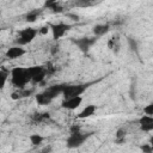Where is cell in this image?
I'll return each mask as SVG.
<instances>
[{"mask_svg": "<svg viewBox=\"0 0 153 153\" xmlns=\"http://www.w3.org/2000/svg\"><path fill=\"white\" fill-rule=\"evenodd\" d=\"M92 82H84V84H74V85H65L62 96L63 99L72 98V97H79L82 96V93L90 87Z\"/></svg>", "mask_w": 153, "mask_h": 153, "instance_id": "4", "label": "cell"}, {"mask_svg": "<svg viewBox=\"0 0 153 153\" xmlns=\"http://www.w3.org/2000/svg\"><path fill=\"white\" fill-rule=\"evenodd\" d=\"M94 133L93 131H87V133H82V131H76V133H71L68 135V137L66 139V147L68 149H75L81 147Z\"/></svg>", "mask_w": 153, "mask_h": 153, "instance_id": "2", "label": "cell"}, {"mask_svg": "<svg viewBox=\"0 0 153 153\" xmlns=\"http://www.w3.org/2000/svg\"><path fill=\"white\" fill-rule=\"evenodd\" d=\"M11 84L17 87V90L26 88L25 86L31 82V75L29 72V67H14L10 73Z\"/></svg>", "mask_w": 153, "mask_h": 153, "instance_id": "1", "label": "cell"}, {"mask_svg": "<svg viewBox=\"0 0 153 153\" xmlns=\"http://www.w3.org/2000/svg\"><path fill=\"white\" fill-rule=\"evenodd\" d=\"M137 123H139V127L142 131H145V133L153 131V116L142 115L137 120Z\"/></svg>", "mask_w": 153, "mask_h": 153, "instance_id": "11", "label": "cell"}, {"mask_svg": "<svg viewBox=\"0 0 153 153\" xmlns=\"http://www.w3.org/2000/svg\"><path fill=\"white\" fill-rule=\"evenodd\" d=\"M140 149H141L142 153H153V148L148 142L143 143V145H140Z\"/></svg>", "mask_w": 153, "mask_h": 153, "instance_id": "23", "label": "cell"}, {"mask_svg": "<svg viewBox=\"0 0 153 153\" xmlns=\"http://www.w3.org/2000/svg\"><path fill=\"white\" fill-rule=\"evenodd\" d=\"M128 43H129V47L133 51H137V42L131 38V37H128Z\"/></svg>", "mask_w": 153, "mask_h": 153, "instance_id": "25", "label": "cell"}, {"mask_svg": "<svg viewBox=\"0 0 153 153\" xmlns=\"http://www.w3.org/2000/svg\"><path fill=\"white\" fill-rule=\"evenodd\" d=\"M57 51H59V44H54V45L51 47V49H50V53H51L53 55H55Z\"/></svg>", "mask_w": 153, "mask_h": 153, "instance_id": "30", "label": "cell"}, {"mask_svg": "<svg viewBox=\"0 0 153 153\" xmlns=\"http://www.w3.org/2000/svg\"><path fill=\"white\" fill-rule=\"evenodd\" d=\"M29 140H30V142H31L32 146H39L41 143H43L44 136H42L41 134H31L29 136Z\"/></svg>", "mask_w": 153, "mask_h": 153, "instance_id": "19", "label": "cell"}, {"mask_svg": "<svg viewBox=\"0 0 153 153\" xmlns=\"http://www.w3.org/2000/svg\"><path fill=\"white\" fill-rule=\"evenodd\" d=\"M10 73H11V71H7V69H5V68H1V71H0V76H1V87H4V86H5V84H6V81H7V78L10 76Z\"/></svg>", "mask_w": 153, "mask_h": 153, "instance_id": "22", "label": "cell"}, {"mask_svg": "<svg viewBox=\"0 0 153 153\" xmlns=\"http://www.w3.org/2000/svg\"><path fill=\"white\" fill-rule=\"evenodd\" d=\"M49 27H50V31H51V35H53V39L59 41L60 38H62L67 33V31L71 30L72 25L60 22V23H56V24H49Z\"/></svg>", "mask_w": 153, "mask_h": 153, "instance_id": "5", "label": "cell"}, {"mask_svg": "<svg viewBox=\"0 0 153 153\" xmlns=\"http://www.w3.org/2000/svg\"><path fill=\"white\" fill-rule=\"evenodd\" d=\"M49 118H50V115L48 112H36L32 116L33 122H43V121H47Z\"/></svg>", "mask_w": 153, "mask_h": 153, "instance_id": "21", "label": "cell"}, {"mask_svg": "<svg viewBox=\"0 0 153 153\" xmlns=\"http://www.w3.org/2000/svg\"><path fill=\"white\" fill-rule=\"evenodd\" d=\"M44 8H48L53 13H61L63 12V7L61 6V4L56 0H49V1H45L44 2Z\"/></svg>", "mask_w": 153, "mask_h": 153, "instance_id": "15", "label": "cell"}, {"mask_svg": "<svg viewBox=\"0 0 153 153\" xmlns=\"http://www.w3.org/2000/svg\"><path fill=\"white\" fill-rule=\"evenodd\" d=\"M82 103V97L79 96V97H72V98H67V99H63L62 103H61V108L66 109V110H69V111H73V110H76Z\"/></svg>", "mask_w": 153, "mask_h": 153, "instance_id": "9", "label": "cell"}, {"mask_svg": "<svg viewBox=\"0 0 153 153\" xmlns=\"http://www.w3.org/2000/svg\"><path fill=\"white\" fill-rule=\"evenodd\" d=\"M148 143H149V145L152 146V148H153V135L149 137V141H148Z\"/></svg>", "mask_w": 153, "mask_h": 153, "instance_id": "31", "label": "cell"}, {"mask_svg": "<svg viewBox=\"0 0 153 153\" xmlns=\"http://www.w3.org/2000/svg\"><path fill=\"white\" fill-rule=\"evenodd\" d=\"M38 35V30L35 29V27H24L22 30H19L16 35V45H20V47H24V45H27L30 44L35 38L36 36Z\"/></svg>", "mask_w": 153, "mask_h": 153, "instance_id": "3", "label": "cell"}, {"mask_svg": "<svg viewBox=\"0 0 153 153\" xmlns=\"http://www.w3.org/2000/svg\"><path fill=\"white\" fill-rule=\"evenodd\" d=\"M32 84H41L47 76V71L44 66H31L29 67Z\"/></svg>", "mask_w": 153, "mask_h": 153, "instance_id": "6", "label": "cell"}, {"mask_svg": "<svg viewBox=\"0 0 153 153\" xmlns=\"http://www.w3.org/2000/svg\"><path fill=\"white\" fill-rule=\"evenodd\" d=\"M97 106L94 105V104H88V105H86L79 114H78V118L79 120H84V118H88V117H91V116H93L94 115V112L97 111Z\"/></svg>", "mask_w": 153, "mask_h": 153, "instance_id": "13", "label": "cell"}, {"mask_svg": "<svg viewBox=\"0 0 153 153\" xmlns=\"http://www.w3.org/2000/svg\"><path fill=\"white\" fill-rule=\"evenodd\" d=\"M108 48L110 50H112L114 54H118V51L121 49V42H120L118 36H114L108 41Z\"/></svg>", "mask_w": 153, "mask_h": 153, "instance_id": "16", "label": "cell"}, {"mask_svg": "<svg viewBox=\"0 0 153 153\" xmlns=\"http://www.w3.org/2000/svg\"><path fill=\"white\" fill-rule=\"evenodd\" d=\"M115 142L117 145H122L126 142V129L123 128H118L116 130V134H115Z\"/></svg>", "mask_w": 153, "mask_h": 153, "instance_id": "17", "label": "cell"}, {"mask_svg": "<svg viewBox=\"0 0 153 153\" xmlns=\"http://www.w3.org/2000/svg\"><path fill=\"white\" fill-rule=\"evenodd\" d=\"M33 88H23V90H17L14 92L11 93V98L17 100V99H23V98H26V97H30L32 93H33Z\"/></svg>", "mask_w": 153, "mask_h": 153, "instance_id": "14", "label": "cell"}, {"mask_svg": "<svg viewBox=\"0 0 153 153\" xmlns=\"http://www.w3.org/2000/svg\"><path fill=\"white\" fill-rule=\"evenodd\" d=\"M35 99H36V103H37L38 105H48V104L51 103V100H49L42 92L37 93V94L35 96Z\"/></svg>", "mask_w": 153, "mask_h": 153, "instance_id": "20", "label": "cell"}, {"mask_svg": "<svg viewBox=\"0 0 153 153\" xmlns=\"http://www.w3.org/2000/svg\"><path fill=\"white\" fill-rule=\"evenodd\" d=\"M143 115H148V116H153V102L147 104L145 108H143Z\"/></svg>", "mask_w": 153, "mask_h": 153, "instance_id": "24", "label": "cell"}, {"mask_svg": "<svg viewBox=\"0 0 153 153\" xmlns=\"http://www.w3.org/2000/svg\"><path fill=\"white\" fill-rule=\"evenodd\" d=\"M97 39L98 38L96 36H93V37H86V36H84V37H79L76 39H73L72 42L79 48V50H81L82 53H87L91 49V47L97 42Z\"/></svg>", "mask_w": 153, "mask_h": 153, "instance_id": "7", "label": "cell"}, {"mask_svg": "<svg viewBox=\"0 0 153 153\" xmlns=\"http://www.w3.org/2000/svg\"><path fill=\"white\" fill-rule=\"evenodd\" d=\"M53 152V146L51 145H45L41 151L39 153H51Z\"/></svg>", "mask_w": 153, "mask_h": 153, "instance_id": "26", "label": "cell"}, {"mask_svg": "<svg viewBox=\"0 0 153 153\" xmlns=\"http://www.w3.org/2000/svg\"><path fill=\"white\" fill-rule=\"evenodd\" d=\"M71 133H76V131H81V127L78 126V124H72L71 128H69Z\"/></svg>", "mask_w": 153, "mask_h": 153, "instance_id": "29", "label": "cell"}, {"mask_svg": "<svg viewBox=\"0 0 153 153\" xmlns=\"http://www.w3.org/2000/svg\"><path fill=\"white\" fill-rule=\"evenodd\" d=\"M25 54H26V50H25L23 47H20V45H12V47H10V48L6 50L5 56H6V59H8V60H16V59L22 57V56L25 55Z\"/></svg>", "mask_w": 153, "mask_h": 153, "instance_id": "10", "label": "cell"}, {"mask_svg": "<svg viewBox=\"0 0 153 153\" xmlns=\"http://www.w3.org/2000/svg\"><path fill=\"white\" fill-rule=\"evenodd\" d=\"M49 30H50L49 25H45V26H42L41 29H38V33H41V35H45V33L49 32Z\"/></svg>", "mask_w": 153, "mask_h": 153, "instance_id": "28", "label": "cell"}, {"mask_svg": "<svg viewBox=\"0 0 153 153\" xmlns=\"http://www.w3.org/2000/svg\"><path fill=\"white\" fill-rule=\"evenodd\" d=\"M41 14V11H37V10H32V11H29L26 14H25V20L29 22V23H33L38 19Z\"/></svg>", "mask_w": 153, "mask_h": 153, "instance_id": "18", "label": "cell"}, {"mask_svg": "<svg viewBox=\"0 0 153 153\" xmlns=\"http://www.w3.org/2000/svg\"><path fill=\"white\" fill-rule=\"evenodd\" d=\"M63 88H65V85H63V84H56V85H51V86H49L48 88H45L44 91H42V93H43L49 100L53 102L57 96L62 94Z\"/></svg>", "mask_w": 153, "mask_h": 153, "instance_id": "8", "label": "cell"}, {"mask_svg": "<svg viewBox=\"0 0 153 153\" xmlns=\"http://www.w3.org/2000/svg\"><path fill=\"white\" fill-rule=\"evenodd\" d=\"M66 16H67L69 19L74 20V22H78V20L80 19V16H79V14H76V13H67Z\"/></svg>", "mask_w": 153, "mask_h": 153, "instance_id": "27", "label": "cell"}, {"mask_svg": "<svg viewBox=\"0 0 153 153\" xmlns=\"http://www.w3.org/2000/svg\"><path fill=\"white\" fill-rule=\"evenodd\" d=\"M110 29H111V26H110V24H108V23H105V24H97V25L93 26L92 32H93V35L98 38V37L105 36V35L110 31Z\"/></svg>", "mask_w": 153, "mask_h": 153, "instance_id": "12", "label": "cell"}]
</instances>
